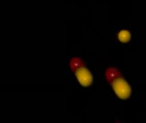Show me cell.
<instances>
[{
    "label": "cell",
    "mask_w": 146,
    "mask_h": 123,
    "mask_svg": "<svg viewBox=\"0 0 146 123\" xmlns=\"http://www.w3.org/2000/svg\"><path fill=\"white\" fill-rule=\"evenodd\" d=\"M112 86L118 98L121 99H127L130 97L132 92L131 86L123 78H121L119 76L115 80H113Z\"/></svg>",
    "instance_id": "obj_1"
},
{
    "label": "cell",
    "mask_w": 146,
    "mask_h": 123,
    "mask_svg": "<svg viewBox=\"0 0 146 123\" xmlns=\"http://www.w3.org/2000/svg\"><path fill=\"white\" fill-rule=\"evenodd\" d=\"M75 76L80 84L83 86H89L93 82L92 73L85 66H81L75 70Z\"/></svg>",
    "instance_id": "obj_2"
},
{
    "label": "cell",
    "mask_w": 146,
    "mask_h": 123,
    "mask_svg": "<svg viewBox=\"0 0 146 123\" xmlns=\"http://www.w3.org/2000/svg\"><path fill=\"white\" fill-rule=\"evenodd\" d=\"M105 75H106L107 80L109 82H112L113 80H115L116 78H118L121 75V72L118 70L117 68H115V67H110V68H109L106 70Z\"/></svg>",
    "instance_id": "obj_3"
},
{
    "label": "cell",
    "mask_w": 146,
    "mask_h": 123,
    "mask_svg": "<svg viewBox=\"0 0 146 123\" xmlns=\"http://www.w3.org/2000/svg\"><path fill=\"white\" fill-rule=\"evenodd\" d=\"M118 39L122 43H127L131 39V33L128 30H121L118 33Z\"/></svg>",
    "instance_id": "obj_4"
},
{
    "label": "cell",
    "mask_w": 146,
    "mask_h": 123,
    "mask_svg": "<svg viewBox=\"0 0 146 123\" xmlns=\"http://www.w3.org/2000/svg\"><path fill=\"white\" fill-rule=\"evenodd\" d=\"M81 66H84V62L79 57H74L70 61V68L73 71H75L76 69H78Z\"/></svg>",
    "instance_id": "obj_5"
}]
</instances>
